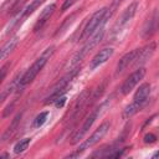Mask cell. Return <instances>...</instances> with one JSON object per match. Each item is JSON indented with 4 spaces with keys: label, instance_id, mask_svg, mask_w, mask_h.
Masks as SVG:
<instances>
[{
    "label": "cell",
    "instance_id": "6da1fadb",
    "mask_svg": "<svg viewBox=\"0 0 159 159\" xmlns=\"http://www.w3.org/2000/svg\"><path fill=\"white\" fill-rule=\"evenodd\" d=\"M53 52H55V46H50V47H47L43 52H42V55L30 66V68L24 73V76L20 78V82H19V84H17V88L16 89H22L25 86H27L29 83H31L32 81H34V78L37 76V73L43 68V66L46 65V62H47V60L53 55Z\"/></svg>",
    "mask_w": 159,
    "mask_h": 159
},
{
    "label": "cell",
    "instance_id": "7a4b0ae2",
    "mask_svg": "<svg viewBox=\"0 0 159 159\" xmlns=\"http://www.w3.org/2000/svg\"><path fill=\"white\" fill-rule=\"evenodd\" d=\"M111 16V12H109V9L108 7H102L99 10H97L88 20V22L86 24L83 31H82V35L80 36V40H84V39H88L97 29L99 27H103L104 24L107 22V20L109 19Z\"/></svg>",
    "mask_w": 159,
    "mask_h": 159
},
{
    "label": "cell",
    "instance_id": "3957f363",
    "mask_svg": "<svg viewBox=\"0 0 159 159\" xmlns=\"http://www.w3.org/2000/svg\"><path fill=\"white\" fill-rule=\"evenodd\" d=\"M103 34H104V30H103V27H99V29H97L92 35H91V37H88V41H87V43L72 57V65H76V63H78L87 53H88V51H91L93 47H96L99 42H101V40H102V37H103Z\"/></svg>",
    "mask_w": 159,
    "mask_h": 159
},
{
    "label": "cell",
    "instance_id": "277c9868",
    "mask_svg": "<svg viewBox=\"0 0 159 159\" xmlns=\"http://www.w3.org/2000/svg\"><path fill=\"white\" fill-rule=\"evenodd\" d=\"M111 128V122H108V120H104L93 133H92V135L86 140V142H83L81 145H80V148L77 149V153L78 154H81L83 150H86V149H88V148H91V147H93L94 144H97L106 134H107V132H108V129Z\"/></svg>",
    "mask_w": 159,
    "mask_h": 159
},
{
    "label": "cell",
    "instance_id": "5b68a950",
    "mask_svg": "<svg viewBox=\"0 0 159 159\" xmlns=\"http://www.w3.org/2000/svg\"><path fill=\"white\" fill-rule=\"evenodd\" d=\"M145 76V68L144 67H138L132 75H129V77L123 82L122 87H120V92L122 94H128L138 83L140 80H143V77Z\"/></svg>",
    "mask_w": 159,
    "mask_h": 159
},
{
    "label": "cell",
    "instance_id": "8992f818",
    "mask_svg": "<svg viewBox=\"0 0 159 159\" xmlns=\"http://www.w3.org/2000/svg\"><path fill=\"white\" fill-rule=\"evenodd\" d=\"M99 109L101 108H97V109H94L87 118H86V120H84V123L82 124V127L71 137V144H76V143H78L82 138H83V135L88 132V129L92 127V124L94 123V120H96V118L98 117V114H99Z\"/></svg>",
    "mask_w": 159,
    "mask_h": 159
},
{
    "label": "cell",
    "instance_id": "52a82bcc",
    "mask_svg": "<svg viewBox=\"0 0 159 159\" xmlns=\"http://www.w3.org/2000/svg\"><path fill=\"white\" fill-rule=\"evenodd\" d=\"M114 50L112 47H104L102 50H99L94 56L93 58L91 60V63H89V68L91 70H94L97 67H99L102 63H104L112 55H113Z\"/></svg>",
    "mask_w": 159,
    "mask_h": 159
},
{
    "label": "cell",
    "instance_id": "ba28073f",
    "mask_svg": "<svg viewBox=\"0 0 159 159\" xmlns=\"http://www.w3.org/2000/svg\"><path fill=\"white\" fill-rule=\"evenodd\" d=\"M154 51H155V42H150L144 48L138 50V53H137V56H135V58H134L133 62L135 63L137 67H140L143 63H145L152 57V55L154 53Z\"/></svg>",
    "mask_w": 159,
    "mask_h": 159
},
{
    "label": "cell",
    "instance_id": "9c48e42d",
    "mask_svg": "<svg viewBox=\"0 0 159 159\" xmlns=\"http://www.w3.org/2000/svg\"><path fill=\"white\" fill-rule=\"evenodd\" d=\"M55 10H56V5H55V4H51V5L46 6V7L42 10V12L40 14V16H39L36 24L34 25V31H35V32L42 30V27H43V26L46 25V22L50 20V17H51L52 14L55 12Z\"/></svg>",
    "mask_w": 159,
    "mask_h": 159
},
{
    "label": "cell",
    "instance_id": "30bf717a",
    "mask_svg": "<svg viewBox=\"0 0 159 159\" xmlns=\"http://www.w3.org/2000/svg\"><path fill=\"white\" fill-rule=\"evenodd\" d=\"M137 6H138V2L137 1H134V2H132V4H129V6L123 11V14L120 15V17H119V20H118V22L116 24V29L117 27H123L125 24H128L132 19H133V16H134V14H135V11H137Z\"/></svg>",
    "mask_w": 159,
    "mask_h": 159
},
{
    "label": "cell",
    "instance_id": "8fae6325",
    "mask_svg": "<svg viewBox=\"0 0 159 159\" xmlns=\"http://www.w3.org/2000/svg\"><path fill=\"white\" fill-rule=\"evenodd\" d=\"M137 53H138V50H133V51L127 52V53L119 60V62H118V65H117V68H116V73H117V75L122 73L129 65H132L133 61H134V58H135V56H137Z\"/></svg>",
    "mask_w": 159,
    "mask_h": 159
},
{
    "label": "cell",
    "instance_id": "7c38bea8",
    "mask_svg": "<svg viewBox=\"0 0 159 159\" xmlns=\"http://www.w3.org/2000/svg\"><path fill=\"white\" fill-rule=\"evenodd\" d=\"M149 94H150V84L149 83H143L142 86H139V88L134 93L133 101L139 103V104H142V106H144V103L147 102Z\"/></svg>",
    "mask_w": 159,
    "mask_h": 159
},
{
    "label": "cell",
    "instance_id": "4fadbf2b",
    "mask_svg": "<svg viewBox=\"0 0 159 159\" xmlns=\"http://www.w3.org/2000/svg\"><path fill=\"white\" fill-rule=\"evenodd\" d=\"M88 96H89V89H84V91L80 94V97H78L77 101H76L75 108H73V111H72L71 119H75V118L80 114V112L82 111V108L84 107V104H86V102H87V99H88ZM71 119H70V120H71Z\"/></svg>",
    "mask_w": 159,
    "mask_h": 159
},
{
    "label": "cell",
    "instance_id": "5bb4252c",
    "mask_svg": "<svg viewBox=\"0 0 159 159\" xmlns=\"http://www.w3.org/2000/svg\"><path fill=\"white\" fill-rule=\"evenodd\" d=\"M21 117H22V113H17V114L15 116V118H14L12 122H11V124L7 127V129H6L5 133L2 134V137H1V142H6L7 139H10V138L12 137V134L16 132V129H17V127H19V124H20Z\"/></svg>",
    "mask_w": 159,
    "mask_h": 159
},
{
    "label": "cell",
    "instance_id": "9a60e30c",
    "mask_svg": "<svg viewBox=\"0 0 159 159\" xmlns=\"http://www.w3.org/2000/svg\"><path fill=\"white\" fill-rule=\"evenodd\" d=\"M17 37H14V39H11V40H9L1 48H0V61L1 60H4V58H6L12 51H14V48L16 47V45H17Z\"/></svg>",
    "mask_w": 159,
    "mask_h": 159
},
{
    "label": "cell",
    "instance_id": "2e32d148",
    "mask_svg": "<svg viewBox=\"0 0 159 159\" xmlns=\"http://www.w3.org/2000/svg\"><path fill=\"white\" fill-rule=\"evenodd\" d=\"M155 22H157V11H154V15L152 19H148V21L143 29V36L144 37L152 36V34L155 31Z\"/></svg>",
    "mask_w": 159,
    "mask_h": 159
},
{
    "label": "cell",
    "instance_id": "e0dca14e",
    "mask_svg": "<svg viewBox=\"0 0 159 159\" xmlns=\"http://www.w3.org/2000/svg\"><path fill=\"white\" fill-rule=\"evenodd\" d=\"M143 106L142 104H139V103H137V102H132L130 104H128L125 108H124V111H123V118H130L133 114H135L140 108H142Z\"/></svg>",
    "mask_w": 159,
    "mask_h": 159
},
{
    "label": "cell",
    "instance_id": "ac0fdd59",
    "mask_svg": "<svg viewBox=\"0 0 159 159\" xmlns=\"http://www.w3.org/2000/svg\"><path fill=\"white\" fill-rule=\"evenodd\" d=\"M30 143H31V138H24V139H21L20 142H17V143L15 144L14 152H15L16 154H20V153L25 152V150L27 149V147L30 145Z\"/></svg>",
    "mask_w": 159,
    "mask_h": 159
},
{
    "label": "cell",
    "instance_id": "d6986e66",
    "mask_svg": "<svg viewBox=\"0 0 159 159\" xmlns=\"http://www.w3.org/2000/svg\"><path fill=\"white\" fill-rule=\"evenodd\" d=\"M45 0H32L31 1V4L30 5H27L26 6V9H25V11H24V16H27V15H30V14H32L42 2H43Z\"/></svg>",
    "mask_w": 159,
    "mask_h": 159
},
{
    "label": "cell",
    "instance_id": "ffe728a7",
    "mask_svg": "<svg viewBox=\"0 0 159 159\" xmlns=\"http://www.w3.org/2000/svg\"><path fill=\"white\" fill-rule=\"evenodd\" d=\"M48 117V112H41L34 120V127H41L45 124V122L47 120Z\"/></svg>",
    "mask_w": 159,
    "mask_h": 159
},
{
    "label": "cell",
    "instance_id": "44dd1931",
    "mask_svg": "<svg viewBox=\"0 0 159 159\" xmlns=\"http://www.w3.org/2000/svg\"><path fill=\"white\" fill-rule=\"evenodd\" d=\"M65 103H66V97H65V96H61V97H58V98L55 101V106H56L57 108L63 107Z\"/></svg>",
    "mask_w": 159,
    "mask_h": 159
},
{
    "label": "cell",
    "instance_id": "7402d4cb",
    "mask_svg": "<svg viewBox=\"0 0 159 159\" xmlns=\"http://www.w3.org/2000/svg\"><path fill=\"white\" fill-rule=\"evenodd\" d=\"M155 140H157V137L153 133H149V134H145L144 135V142L145 143H154Z\"/></svg>",
    "mask_w": 159,
    "mask_h": 159
},
{
    "label": "cell",
    "instance_id": "603a6c76",
    "mask_svg": "<svg viewBox=\"0 0 159 159\" xmlns=\"http://www.w3.org/2000/svg\"><path fill=\"white\" fill-rule=\"evenodd\" d=\"M7 67H9V63H6V65L0 70V83L2 82V80L5 78V76H6V73H7Z\"/></svg>",
    "mask_w": 159,
    "mask_h": 159
},
{
    "label": "cell",
    "instance_id": "cb8c5ba5",
    "mask_svg": "<svg viewBox=\"0 0 159 159\" xmlns=\"http://www.w3.org/2000/svg\"><path fill=\"white\" fill-rule=\"evenodd\" d=\"M76 1H77V0H65V2H63V5H62V10H63V11L67 10V9L71 7Z\"/></svg>",
    "mask_w": 159,
    "mask_h": 159
},
{
    "label": "cell",
    "instance_id": "d4e9b609",
    "mask_svg": "<svg viewBox=\"0 0 159 159\" xmlns=\"http://www.w3.org/2000/svg\"><path fill=\"white\" fill-rule=\"evenodd\" d=\"M14 104H15V102H12L11 104H9L6 108H5V111H4V113H2V117H7L11 112H12V108H14Z\"/></svg>",
    "mask_w": 159,
    "mask_h": 159
}]
</instances>
